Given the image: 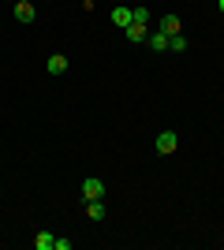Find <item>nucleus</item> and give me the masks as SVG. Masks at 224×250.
Instances as JSON below:
<instances>
[{
    "mask_svg": "<svg viewBox=\"0 0 224 250\" xmlns=\"http://www.w3.org/2000/svg\"><path fill=\"white\" fill-rule=\"evenodd\" d=\"M176 146H180V138L172 135V131H161V135H157V153L168 157V153H176Z\"/></svg>",
    "mask_w": 224,
    "mask_h": 250,
    "instance_id": "1",
    "label": "nucleus"
},
{
    "mask_svg": "<svg viewBox=\"0 0 224 250\" xmlns=\"http://www.w3.org/2000/svg\"><path fill=\"white\" fill-rule=\"evenodd\" d=\"M105 194V183L101 179H82V198L90 202V198H101Z\"/></svg>",
    "mask_w": 224,
    "mask_h": 250,
    "instance_id": "2",
    "label": "nucleus"
},
{
    "mask_svg": "<svg viewBox=\"0 0 224 250\" xmlns=\"http://www.w3.org/2000/svg\"><path fill=\"white\" fill-rule=\"evenodd\" d=\"M34 15H38V11H34L30 0H15V19L19 22H34Z\"/></svg>",
    "mask_w": 224,
    "mask_h": 250,
    "instance_id": "3",
    "label": "nucleus"
},
{
    "mask_svg": "<svg viewBox=\"0 0 224 250\" xmlns=\"http://www.w3.org/2000/svg\"><path fill=\"white\" fill-rule=\"evenodd\" d=\"M45 71H49V75H64V71H67V56H60V52H53V56L45 60Z\"/></svg>",
    "mask_w": 224,
    "mask_h": 250,
    "instance_id": "4",
    "label": "nucleus"
},
{
    "mask_svg": "<svg viewBox=\"0 0 224 250\" xmlns=\"http://www.w3.org/2000/svg\"><path fill=\"white\" fill-rule=\"evenodd\" d=\"M146 45H149V49H153V52H164V49H168V34H149V38H146Z\"/></svg>",
    "mask_w": 224,
    "mask_h": 250,
    "instance_id": "5",
    "label": "nucleus"
},
{
    "mask_svg": "<svg viewBox=\"0 0 224 250\" xmlns=\"http://www.w3.org/2000/svg\"><path fill=\"white\" fill-rule=\"evenodd\" d=\"M146 38H149V30L142 26V22H131V26H127V42L139 45V42H146Z\"/></svg>",
    "mask_w": 224,
    "mask_h": 250,
    "instance_id": "6",
    "label": "nucleus"
},
{
    "mask_svg": "<svg viewBox=\"0 0 224 250\" xmlns=\"http://www.w3.org/2000/svg\"><path fill=\"white\" fill-rule=\"evenodd\" d=\"M112 22H116L120 30H127L131 22H135V19H131V8H116V11H112Z\"/></svg>",
    "mask_w": 224,
    "mask_h": 250,
    "instance_id": "7",
    "label": "nucleus"
},
{
    "mask_svg": "<svg viewBox=\"0 0 224 250\" xmlns=\"http://www.w3.org/2000/svg\"><path fill=\"white\" fill-rule=\"evenodd\" d=\"M86 213H90V220H101V217H105V202L90 198V202H86Z\"/></svg>",
    "mask_w": 224,
    "mask_h": 250,
    "instance_id": "8",
    "label": "nucleus"
},
{
    "mask_svg": "<svg viewBox=\"0 0 224 250\" xmlns=\"http://www.w3.org/2000/svg\"><path fill=\"white\" fill-rule=\"evenodd\" d=\"M34 247H38V250H53L56 247L53 231H38V235H34Z\"/></svg>",
    "mask_w": 224,
    "mask_h": 250,
    "instance_id": "9",
    "label": "nucleus"
},
{
    "mask_svg": "<svg viewBox=\"0 0 224 250\" xmlns=\"http://www.w3.org/2000/svg\"><path fill=\"white\" fill-rule=\"evenodd\" d=\"M161 34H180V19H176V15H164V19H161Z\"/></svg>",
    "mask_w": 224,
    "mask_h": 250,
    "instance_id": "10",
    "label": "nucleus"
},
{
    "mask_svg": "<svg viewBox=\"0 0 224 250\" xmlns=\"http://www.w3.org/2000/svg\"><path fill=\"white\" fill-rule=\"evenodd\" d=\"M168 45H172V52H183V49H187V38H183V34H172Z\"/></svg>",
    "mask_w": 224,
    "mask_h": 250,
    "instance_id": "11",
    "label": "nucleus"
},
{
    "mask_svg": "<svg viewBox=\"0 0 224 250\" xmlns=\"http://www.w3.org/2000/svg\"><path fill=\"white\" fill-rule=\"evenodd\" d=\"M131 19H135V22H142V26H146V22H149V11H146V8H131Z\"/></svg>",
    "mask_w": 224,
    "mask_h": 250,
    "instance_id": "12",
    "label": "nucleus"
},
{
    "mask_svg": "<svg viewBox=\"0 0 224 250\" xmlns=\"http://www.w3.org/2000/svg\"><path fill=\"white\" fill-rule=\"evenodd\" d=\"M221 11H224V0H221Z\"/></svg>",
    "mask_w": 224,
    "mask_h": 250,
    "instance_id": "13",
    "label": "nucleus"
}]
</instances>
